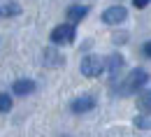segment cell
<instances>
[{
  "instance_id": "7c38bea8",
  "label": "cell",
  "mask_w": 151,
  "mask_h": 137,
  "mask_svg": "<svg viewBox=\"0 0 151 137\" xmlns=\"http://www.w3.org/2000/svg\"><path fill=\"white\" fill-rule=\"evenodd\" d=\"M12 109V95L0 93V112H9Z\"/></svg>"
},
{
  "instance_id": "7a4b0ae2",
  "label": "cell",
  "mask_w": 151,
  "mask_h": 137,
  "mask_svg": "<svg viewBox=\"0 0 151 137\" xmlns=\"http://www.w3.org/2000/svg\"><path fill=\"white\" fill-rule=\"evenodd\" d=\"M107 70V65H105V58H100V56H86V58H81V65H79V72L84 75V77H100L102 72Z\"/></svg>"
},
{
  "instance_id": "8fae6325",
  "label": "cell",
  "mask_w": 151,
  "mask_h": 137,
  "mask_svg": "<svg viewBox=\"0 0 151 137\" xmlns=\"http://www.w3.org/2000/svg\"><path fill=\"white\" fill-rule=\"evenodd\" d=\"M135 128L139 130H151V114H142V116H135Z\"/></svg>"
},
{
  "instance_id": "9c48e42d",
  "label": "cell",
  "mask_w": 151,
  "mask_h": 137,
  "mask_svg": "<svg viewBox=\"0 0 151 137\" xmlns=\"http://www.w3.org/2000/svg\"><path fill=\"white\" fill-rule=\"evenodd\" d=\"M65 58L58 54L54 47H49V49H44V65H49V67H58V65H63Z\"/></svg>"
},
{
  "instance_id": "4fadbf2b",
  "label": "cell",
  "mask_w": 151,
  "mask_h": 137,
  "mask_svg": "<svg viewBox=\"0 0 151 137\" xmlns=\"http://www.w3.org/2000/svg\"><path fill=\"white\" fill-rule=\"evenodd\" d=\"M19 12H21V7L17 5V2H9V5L5 7V14H7V16H17Z\"/></svg>"
},
{
  "instance_id": "5b68a950",
  "label": "cell",
  "mask_w": 151,
  "mask_h": 137,
  "mask_svg": "<svg viewBox=\"0 0 151 137\" xmlns=\"http://www.w3.org/2000/svg\"><path fill=\"white\" fill-rule=\"evenodd\" d=\"M95 107V98L93 95H79L70 102V109L75 112V114H86V112H91Z\"/></svg>"
},
{
  "instance_id": "3957f363",
  "label": "cell",
  "mask_w": 151,
  "mask_h": 137,
  "mask_svg": "<svg viewBox=\"0 0 151 137\" xmlns=\"http://www.w3.org/2000/svg\"><path fill=\"white\" fill-rule=\"evenodd\" d=\"M77 37V28L72 23H60L51 30V42L54 44H72Z\"/></svg>"
},
{
  "instance_id": "5bb4252c",
  "label": "cell",
  "mask_w": 151,
  "mask_h": 137,
  "mask_svg": "<svg viewBox=\"0 0 151 137\" xmlns=\"http://www.w3.org/2000/svg\"><path fill=\"white\" fill-rule=\"evenodd\" d=\"M149 2H151V0H132V7H137V9H144Z\"/></svg>"
},
{
  "instance_id": "277c9868",
  "label": "cell",
  "mask_w": 151,
  "mask_h": 137,
  "mask_svg": "<svg viewBox=\"0 0 151 137\" xmlns=\"http://www.w3.org/2000/svg\"><path fill=\"white\" fill-rule=\"evenodd\" d=\"M128 16V9L126 7H121V5H112V7H107L105 12H102V23H107V26H119V23H123Z\"/></svg>"
},
{
  "instance_id": "8992f818",
  "label": "cell",
  "mask_w": 151,
  "mask_h": 137,
  "mask_svg": "<svg viewBox=\"0 0 151 137\" xmlns=\"http://www.w3.org/2000/svg\"><path fill=\"white\" fill-rule=\"evenodd\" d=\"M123 56L121 54H109L107 58H105V65H107V72H109V77L112 79H116V75L123 70Z\"/></svg>"
},
{
  "instance_id": "6da1fadb",
  "label": "cell",
  "mask_w": 151,
  "mask_h": 137,
  "mask_svg": "<svg viewBox=\"0 0 151 137\" xmlns=\"http://www.w3.org/2000/svg\"><path fill=\"white\" fill-rule=\"evenodd\" d=\"M147 81H149V72H147V70H142V67H135L130 75L123 79V84H121L119 93H121V95H132V93L142 91V88L147 86Z\"/></svg>"
},
{
  "instance_id": "9a60e30c",
  "label": "cell",
  "mask_w": 151,
  "mask_h": 137,
  "mask_svg": "<svg viewBox=\"0 0 151 137\" xmlns=\"http://www.w3.org/2000/svg\"><path fill=\"white\" fill-rule=\"evenodd\" d=\"M142 51H144V56H147V58H151V39H149V42H144Z\"/></svg>"
},
{
  "instance_id": "52a82bcc",
  "label": "cell",
  "mask_w": 151,
  "mask_h": 137,
  "mask_svg": "<svg viewBox=\"0 0 151 137\" xmlns=\"http://www.w3.org/2000/svg\"><path fill=\"white\" fill-rule=\"evenodd\" d=\"M86 14H88V7H86V5H70V7H68V12H65L68 23H72V26H75V23H79V21L84 19Z\"/></svg>"
},
{
  "instance_id": "ba28073f",
  "label": "cell",
  "mask_w": 151,
  "mask_h": 137,
  "mask_svg": "<svg viewBox=\"0 0 151 137\" xmlns=\"http://www.w3.org/2000/svg\"><path fill=\"white\" fill-rule=\"evenodd\" d=\"M12 91H14V95H28L35 91V81L33 79H17L12 84Z\"/></svg>"
},
{
  "instance_id": "30bf717a",
  "label": "cell",
  "mask_w": 151,
  "mask_h": 137,
  "mask_svg": "<svg viewBox=\"0 0 151 137\" xmlns=\"http://www.w3.org/2000/svg\"><path fill=\"white\" fill-rule=\"evenodd\" d=\"M137 107H139L142 112H151V88L142 91V93L137 95Z\"/></svg>"
}]
</instances>
